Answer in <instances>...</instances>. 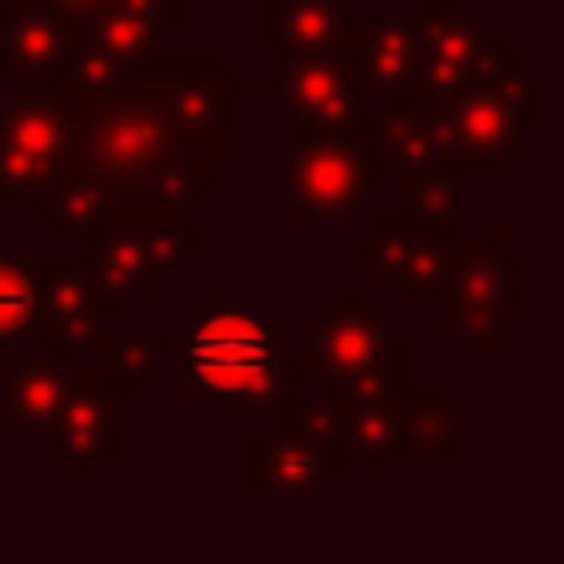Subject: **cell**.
Segmentation results:
<instances>
[{
  "instance_id": "cell-1",
  "label": "cell",
  "mask_w": 564,
  "mask_h": 564,
  "mask_svg": "<svg viewBox=\"0 0 564 564\" xmlns=\"http://www.w3.org/2000/svg\"><path fill=\"white\" fill-rule=\"evenodd\" d=\"M66 176L93 181L115 194L159 198L176 216H198L225 189V163L189 145L163 106L154 57L123 84L97 97L75 93V128L66 145ZM57 172V176H62Z\"/></svg>"
},
{
  "instance_id": "cell-2",
  "label": "cell",
  "mask_w": 564,
  "mask_h": 564,
  "mask_svg": "<svg viewBox=\"0 0 564 564\" xmlns=\"http://www.w3.org/2000/svg\"><path fill=\"white\" fill-rule=\"evenodd\" d=\"M176 366L181 392L216 401L225 419H286L304 401V366L286 348V322L225 295H203L181 317Z\"/></svg>"
},
{
  "instance_id": "cell-3",
  "label": "cell",
  "mask_w": 564,
  "mask_h": 564,
  "mask_svg": "<svg viewBox=\"0 0 564 564\" xmlns=\"http://www.w3.org/2000/svg\"><path fill=\"white\" fill-rule=\"evenodd\" d=\"M203 251V238L185 229V216L167 212L159 198L123 194L110 216H101L79 247L84 278L97 295V313L119 317L128 300H159L167 273L185 269Z\"/></svg>"
},
{
  "instance_id": "cell-4",
  "label": "cell",
  "mask_w": 564,
  "mask_h": 564,
  "mask_svg": "<svg viewBox=\"0 0 564 564\" xmlns=\"http://www.w3.org/2000/svg\"><path fill=\"white\" fill-rule=\"evenodd\" d=\"M304 375L322 379V401L366 405L405 392V344L388 335L379 295H326L304 317Z\"/></svg>"
},
{
  "instance_id": "cell-5",
  "label": "cell",
  "mask_w": 564,
  "mask_h": 564,
  "mask_svg": "<svg viewBox=\"0 0 564 564\" xmlns=\"http://www.w3.org/2000/svg\"><path fill=\"white\" fill-rule=\"evenodd\" d=\"M427 110L449 150L454 176H463V172L498 176L524 150V123L546 110V93H542V75L529 70V62L520 53H507V62L494 79L467 84V88L432 101Z\"/></svg>"
},
{
  "instance_id": "cell-6",
  "label": "cell",
  "mask_w": 564,
  "mask_h": 564,
  "mask_svg": "<svg viewBox=\"0 0 564 564\" xmlns=\"http://www.w3.org/2000/svg\"><path fill=\"white\" fill-rule=\"evenodd\" d=\"M445 335L467 357H502L507 322L524 308V260L502 234H458L441 282Z\"/></svg>"
},
{
  "instance_id": "cell-7",
  "label": "cell",
  "mask_w": 564,
  "mask_h": 564,
  "mask_svg": "<svg viewBox=\"0 0 564 564\" xmlns=\"http://www.w3.org/2000/svg\"><path fill=\"white\" fill-rule=\"evenodd\" d=\"M75 88H35L0 106V216H40L48 185L66 167Z\"/></svg>"
},
{
  "instance_id": "cell-8",
  "label": "cell",
  "mask_w": 564,
  "mask_h": 564,
  "mask_svg": "<svg viewBox=\"0 0 564 564\" xmlns=\"http://www.w3.org/2000/svg\"><path fill=\"white\" fill-rule=\"evenodd\" d=\"M159 93L172 128L203 154L229 163L242 154V84L216 53H154Z\"/></svg>"
},
{
  "instance_id": "cell-9",
  "label": "cell",
  "mask_w": 564,
  "mask_h": 564,
  "mask_svg": "<svg viewBox=\"0 0 564 564\" xmlns=\"http://www.w3.org/2000/svg\"><path fill=\"white\" fill-rule=\"evenodd\" d=\"M507 40L463 0H427L419 13V44H414V79L405 97L441 101L467 84L494 79L507 62Z\"/></svg>"
},
{
  "instance_id": "cell-10",
  "label": "cell",
  "mask_w": 564,
  "mask_h": 564,
  "mask_svg": "<svg viewBox=\"0 0 564 564\" xmlns=\"http://www.w3.org/2000/svg\"><path fill=\"white\" fill-rule=\"evenodd\" d=\"M185 31V0H106L84 18V53L75 93L97 97L123 84L141 62L159 53L167 35Z\"/></svg>"
},
{
  "instance_id": "cell-11",
  "label": "cell",
  "mask_w": 564,
  "mask_h": 564,
  "mask_svg": "<svg viewBox=\"0 0 564 564\" xmlns=\"http://www.w3.org/2000/svg\"><path fill=\"white\" fill-rule=\"evenodd\" d=\"M282 212L286 216H335L357 212L383 189V176L370 167L361 141L348 137H308L282 128Z\"/></svg>"
},
{
  "instance_id": "cell-12",
  "label": "cell",
  "mask_w": 564,
  "mask_h": 564,
  "mask_svg": "<svg viewBox=\"0 0 564 564\" xmlns=\"http://www.w3.org/2000/svg\"><path fill=\"white\" fill-rule=\"evenodd\" d=\"M458 234L423 225L414 216H361V273L379 286V300L405 291H441Z\"/></svg>"
},
{
  "instance_id": "cell-13",
  "label": "cell",
  "mask_w": 564,
  "mask_h": 564,
  "mask_svg": "<svg viewBox=\"0 0 564 564\" xmlns=\"http://www.w3.org/2000/svg\"><path fill=\"white\" fill-rule=\"evenodd\" d=\"M84 22L53 0H9L0 26V75L35 88H75Z\"/></svg>"
},
{
  "instance_id": "cell-14",
  "label": "cell",
  "mask_w": 564,
  "mask_h": 564,
  "mask_svg": "<svg viewBox=\"0 0 564 564\" xmlns=\"http://www.w3.org/2000/svg\"><path fill=\"white\" fill-rule=\"evenodd\" d=\"M269 97L282 101L286 123L308 137H361V93L344 57H313V62H282V70H269L260 79Z\"/></svg>"
},
{
  "instance_id": "cell-15",
  "label": "cell",
  "mask_w": 564,
  "mask_h": 564,
  "mask_svg": "<svg viewBox=\"0 0 564 564\" xmlns=\"http://www.w3.org/2000/svg\"><path fill=\"white\" fill-rule=\"evenodd\" d=\"M35 441L40 454L53 458L66 480H93L110 458L123 454V401L101 383L97 370H88Z\"/></svg>"
},
{
  "instance_id": "cell-16",
  "label": "cell",
  "mask_w": 564,
  "mask_h": 564,
  "mask_svg": "<svg viewBox=\"0 0 564 564\" xmlns=\"http://www.w3.org/2000/svg\"><path fill=\"white\" fill-rule=\"evenodd\" d=\"M348 467V454L326 441L313 436L295 423H282L278 436H247L242 441V494L260 498H300V494H317L330 480H339Z\"/></svg>"
},
{
  "instance_id": "cell-17",
  "label": "cell",
  "mask_w": 564,
  "mask_h": 564,
  "mask_svg": "<svg viewBox=\"0 0 564 564\" xmlns=\"http://www.w3.org/2000/svg\"><path fill=\"white\" fill-rule=\"evenodd\" d=\"M361 150L370 167L388 181H410V176H454L449 150L436 132V119L427 101L419 97H383L375 115L361 119Z\"/></svg>"
},
{
  "instance_id": "cell-18",
  "label": "cell",
  "mask_w": 564,
  "mask_h": 564,
  "mask_svg": "<svg viewBox=\"0 0 564 564\" xmlns=\"http://www.w3.org/2000/svg\"><path fill=\"white\" fill-rule=\"evenodd\" d=\"M35 335H40V357H79L97 361L101 357V313L97 295L84 278L79 256H44V295L35 313Z\"/></svg>"
},
{
  "instance_id": "cell-19",
  "label": "cell",
  "mask_w": 564,
  "mask_h": 564,
  "mask_svg": "<svg viewBox=\"0 0 564 564\" xmlns=\"http://www.w3.org/2000/svg\"><path fill=\"white\" fill-rule=\"evenodd\" d=\"M419 13H348L344 62L361 97H405L414 79Z\"/></svg>"
},
{
  "instance_id": "cell-20",
  "label": "cell",
  "mask_w": 564,
  "mask_h": 564,
  "mask_svg": "<svg viewBox=\"0 0 564 564\" xmlns=\"http://www.w3.org/2000/svg\"><path fill=\"white\" fill-rule=\"evenodd\" d=\"M79 357H35V352H0V383H4V410H0V432L9 436H40L66 397L84 379Z\"/></svg>"
},
{
  "instance_id": "cell-21",
  "label": "cell",
  "mask_w": 564,
  "mask_h": 564,
  "mask_svg": "<svg viewBox=\"0 0 564 564\" xmlns=\"http://www.w3.org/2000/svg\"><path fill=\"white\" fill-rule=\"evenodd\" d=\"M344 0H260V53L278 62L344 57Z\"/></svg>"
},
{
  "instance_id": "cell-22",
  "label": "cell",
  "mask_w": 564,
  "mask_h": 564,
  "mask_svg": "<svg viewBox=\"0 0 564 564\" xmlns=\"http://www.w3.org/2000/svg\"><path fill=\"white\" fill-rule=\"evenodd\" d=\"M467 401L449 392L397 397V458H463Z\"/></svg>"
},
{
  "instance_id": "cell-23",
  "label": "cell",
  "mask_w": 564,
  "mask_h": 564,
  "mask_svg": "<svg viewBox=\"0 0 564 564\" xmlns=\"http://www.w3.org/2000/svg\"><path fill=\"white\" fill-rule=\"evenodd\" d=\"M339 445L348 458L366 467L370 480L383 476V463L397 458V397L344 405L339 410Z\"/></svg>"
},
{
  "instance_id": "cell-24",
  "label": "cell",
  "mask_w": 564,
  "mask_h": 564,
  "mask_svg": "<svg viewBox=\"0 0 564 564\" xmlns=\"http://www.w3.org/2000/svg\"><path fill=\"white\" fill-rule=\"evenodd\" d=\"M123 194L115 189H101L93 181H79V176H57L44 194V207H40V229L48 238H62V234H88L101 216H110L119 207Z\"/></svg>"
},
{
  "instance_id": "cell-25",
  "label": "cell",
  "mask_w": 564,
  "mask_h": 564,
  "mask_svg": "<svg viewBox=\"0 0 564 564\" xmlns=\"http://www.w3.org/2000/svg\"><path fill=\"white\" fill-rule=\"evenodd\" d=\"M163 352H167V344H163V335H110L106 344H101V383L119 397V401H132V397H141L145 392V383L159 375V366H163Z\"/></svg>"
},
{
  "instance_id": "cell-26",
  "label": "cell",
  "mask_w": 564,
  "mask_h": 564,
  "mask_svg": "<svg viewBox=\"0 0 564 564\" xmlns=\"http://www.w3.org/2000/svg\"><path fill=\"white\" fill-rule=\"evenodd\" d=\"M40 295H44V256L0 251V352L9 339L35 330Z\"/></svg>"
},
{
  "instance_id": "cell-27",
  "label": "cell",
  "mask_w": 564,
  "mask_h": 564,
  "mask_svg": "<svg viewBox=\"0 0 564 564\" xmlns=\"http://www.w3.org/2000/svg\"><path fill=\"white\" fill-rule=\"evenodd\" d=\"M405 194V216L436 225V229H454L463 234V189L458 176H410L401 181Z\"/></svg>"
},
{
  "instance_id": "cell-28",
  "label": "cell",
  "mask_w": 564,
  "mask_h": 564,
  "mask_svg": "<svg viewBox=\"0 0 564 564\" xmlns=\"http://www.w3.org/2000/svg\"><path fill=\"white\" fill-rule=\"evenodd\" d=\"M53 4H57V9H66V13H75V18L84 22V18H88V13H97L106 0H53Z\"/></svg>"
},
{
  "instance_id": "cell-29",
  "label": "cell",
  "mask_w": 564,
  "mask_h": 564,
  "mask_svg": "<svg viewBox=\"0 0 564 564\" xmlns=\"http://www.w3.org/2000/svg\"><path fill=\"white\" fill-rule=\"evenodd\" d=\"M4 18H9V0H0V26H4Z\"/></svg>"
},
{
  "instance_id": "cell-30",
  "label": "cell",
  "mask_w": 564,
  "mask_h": 564,
  "mask_svg": "<svg viewBox=\"0 0 564 564\" xmlns=\"http://www.w3.org/2000/svg\"><path fill=\"white\" fill-rule=\"evenodd\" d=\"M0 471H4V432H0Z\"/></svg>"
},
{
  "instance_id": "cell-31",
  "label": "cell",
  "mask_w": 564,
  "mask_h": 564,
  "mask_svg": "<svg viewBox=\"0 0 564 564\" xmlns=\"http://www.w3.org/2000/svg\"><path fill=\"white\" fill-rule=\"evenodd\" d=\"M0 251H4V216H0Z\"/></svg>"
},
{
  "instance_id": "cell-32",
  "label": "cell",
  "mask_w": 564,
  "mask_h": 564,
  "mask_svg": "<svg viewBox=\"0 0 564 564\" xmlns=\"http://www.w3.org/2000/svg\"><path fill=\"white\" fill-rule=\"evenodd\" d=\"M423 4H427V0H423Z\"/></svg>"
}]
</instances>
